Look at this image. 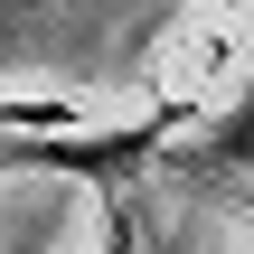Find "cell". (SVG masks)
<instances>
[{
  "instance_id": "2",
  "label": "cell",
  "mask_w": 254,
  "mask_h": 254,
  "mask_svg": "<svg viewBox=\"0 0 254 254\" xmlns=\"http://www.w3.org/2000/svg\"><path fill=\"white\" fill-rule=\"evenodd\" d=\"M75 123V104H57V94H19V104H0V141L9 132H66Z\"/></svg>"
},
{
  "instance_id": "1",
  "label": "cell",
  "mask_w": 254,
  "mask_h": 254,
  "mask_svg": "<svg viewBox=\"0 0 254 254\" xmlns=\"http://www.w3.org/2000/svg\"><path fill=\"white\" fill-rule=\"evenodd\" d=\"M179 123H198V104H160V113H141V123H113V132H9L0 141V170H47V179H94V189H123L132 170H151L160 160V141L179 132Z\"/></svg>"
}]
</instances>
